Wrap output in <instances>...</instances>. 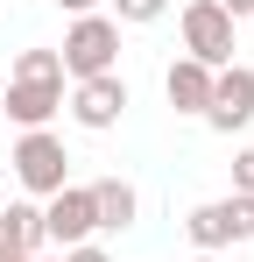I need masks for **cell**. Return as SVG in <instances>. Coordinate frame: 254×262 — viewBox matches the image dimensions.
Masks as SVG:
<instances>
[{"mask_svg": "<svg viewBox=\"0 0 254 262\" xmlns=\"http://www.w3.org/2000/svg\"><path fill=\"white\" fill-rule=\"evenodd\" d=\"M163 14H169V0H113V21H127V29H148Z\"/></svg>", "mask_w": 254, "mask_h": 262, "instance_id": "12", "label": "cell"}, {"mask_svg": "<svg viewBox=\"0 0 254 262\" xmlns=\"http://www.w3.org/2000/svg\"><path fill=\"white\" fill-rule=\"evenodd\" d=\"M99 234V220H92V191L85 184H64L57 199H42V248H78V241H92Z\"/></svg>", "mask_w": 254, "mask_h": 262, "instance_id": "6", "label": "cell"}, {"mask_svg": "<svg viewBox=\"0 0 254 262\" xmlns=\"http://www.w3.org/2000/svg\"><path fill=\"white\" fill-rule=\"evenodd\" d=\"M163 99L176 106V114H198L205 121V106H212V71L198 64V57H176L163 71Z\"/></svg>", "mask_w": 254, "mask_h": 262, "instance_id": "10", "label": "cell"}, {"mask_svg": "<svg viewBox=\"0 0 254 262\" xmlns=\"http://www.w3.org/2000/svg\"><path fill=\"white\" fill-rule=\"evenodd\" d=\"M247 121H254V71H247V64H226V71H212L205 128H212V135H240Z\"/></svg>", "mask_w": 254, "mask_h": 262, "instance_id": "7", "label": "cell"}, {"mask_svg": "<svg viewBox=\"0 0 254 262\" xmlns=\"http://www.w3.org/2000/svg\"><path fill=\"white\" fill-rule=\"evenodd\" d=\"M64 262H113V255H106L99 241H78V248H64Z\"/></svg>", "mask_w": 254, "mask_h": 262, "instance_id": "14", "label": "cell"}, {"mask_svg": "<svg viewBox=\"0 0 254 262\" xmlns=\"http://www.w3.org/2000/svg\"><path fill=\"white\" fill-rule=\"evenodd\" d=\"M191 262H219V255H191Z\"/></svg>", "mask_w": 254, "mask_h": 262, "instance_id": "18", "label": "cell"}, {"mask_svg": "<svg viewBox=\"0 0 254 262\" xmlns=\"http://www.w3.org/2000/svg\"><path fill=\"white\" fill-rule=\"evenodd\" d=\"M0 128H7V114H0Z\"/></svg>", "mask_w": 254, "mask_h": 262, "instance_id": "19", "label": "cell"}, {"mask_svg": "<svg viewBox=\"0 0 254 262\" xmlns=\"http://www.w3.org/2000/svg\"><path fill=\"white\" fill-rule=\"evenodd\" d=\"M219 7L233 14V29H240V21H247V14H254V0H219Z\"/></svg>", "mask_w": 254, "mask_h": 262, "instance_id": "15", "label": "cell"}, {"mask_svg": "<svg viewBox=\"0 0 254 262\" xmlns=\"http://www.w3.org/2000/svg\"><path fill=\"white\" fill-rule=\"evenodd\" d=\"M85 191H92V220H99V234H127V227H134L141 191H134L127 177H92Z\"/></svg>", "mask_w": 254, "mask_h": 262, "instance_id": "9", "label": "cell"}, {"mask_svg": "<svg viewBox=\"0 0 254 262\" xmlns=\"http://www.w3.org/2000/svg\"><path fill=\"white\" fill-rule=\"evenodd\" d=\"M14 177H21L29 199H57V191L71 184V149H64V135L21 128V142H14Z\"/></svg>", "mask_w": 254, "mask_h": 262, "instance_id": "4", "label": "cell"}, {"mask_svg": "<svg viewBox=\"0 0 254 262\" xmlns=\"http://www.w3.org/2000/svg\"><path fill=\"white\" fill-rule=\"evenodd\" d=\"M64 78L78 85V78H106L113 71V57H120V21L113 14H78L71 29H64Z\"/></svg>", "mask_w": 254, "mask_h": 262, "instance_id": "3", "label": "cell"}, {"mask_svg": "<svg viewBox=\"0 0 254 262\" xmlns=\"http://www.w3.org/2000/svg\"><path fill=\"white\" fill-rule=\"evenodd\" d=\"M233 191H240V199H254V149H240V156H233Z\"/></svg>", "mask_w": 254, "mask_h": 262, "instance_id": "13", "label": "cell"}, {"mask_svg": "<svg viewBox=\"0 0 254 262\" xmlns=\"http://www.w3.org/2000/svg\"><path fill=\"white\" fill-rule=\"evenodd\" d=\"M184 57H198L205 71H226L233 64V50H240V29H233V14L219 7V0H184Z\"/></svg>", "mask_w": 254, "mask_h": 262, "instance_id": "5", "label": "cell"}, {"mask_svg": "<svg viewBox=\"0 0 254 262\" xmlns=\"http://www.w3.org/2000/svg\"><path fill=\"white\" fill-rule=\"evenodd\" d=\"M184 234H191V248H198V255L240 248V241H254V199H240V191L205 199V206H191V213H184Z\"/></svg>", "mask_w": 254, "mask_h": 262, "instance_id": "2", "label": "cell"}, {"mask_svg": "<svg viewBox=\"0 0 254 262\" xmlns=\"http://www.w3.org/2000/svg\"><path fill=\"white\" fill-rule=\"evenodd\" d=\"M57 7H71V21H78V14H99L106 0H57Z\"/></svg>", "mask_w": 254, "mask_h": 262, "instance_id": "16", "label": "cell"}, {"mask_svg": "<svg viewBox=\"0 0 254 262\" xmlns=\"http://www.w3.org/2000/svg\"><path fill=\"white\" fill-rule=\"evenodd\" d=\"M0 262H64V255H14V248H0Z\"/></svg>", "mask_w": 254, "mask_h": 262, "instance_id": "17", "label": "cell"}, {"mask_svg": "<svg viewBox=\"0 0 254 262\" xmlns=\"http://www.w3.org/2000/svg\"><path fill=\"white\" fill-rule=\"evenodd\" d=\"M0 248H14V255H36L42 248V206L36 199H7L0 206Z\"/></svg>", "mask_w": 254, "mask_h": 262, "instance_id": "11", "label": "cell"}, {"mask_svg": "<svg viewBox=\"0 0 254 262\" xmlns=\"http://www.w3.org/2000/svg\"><path fill=\"white\" fill-rule=\"evenodd\" d=\"M0 114L14 128H49L64 114V57L57 50H21L14 71H7V92H0Z\"/></svg>", "mask_w": 254, "mask_h": 262, "instance_id": "1", "label": "cell"}, {"mask_svg": "<svg viewBox=\"0 0 254 262\" xmlns=\"http://www.w3.org/2000/svg\"><path fill=\"white\" fill-rule=\"evenodd\" d=\"M120 114H127V78H120V71L78 78V85H71V121H78V128L106 135V128H120Z\"/></svg>", "mask_w": 254, "mask_h": 262, "instance_id": "8", "label": "cell"}]
</instances>
